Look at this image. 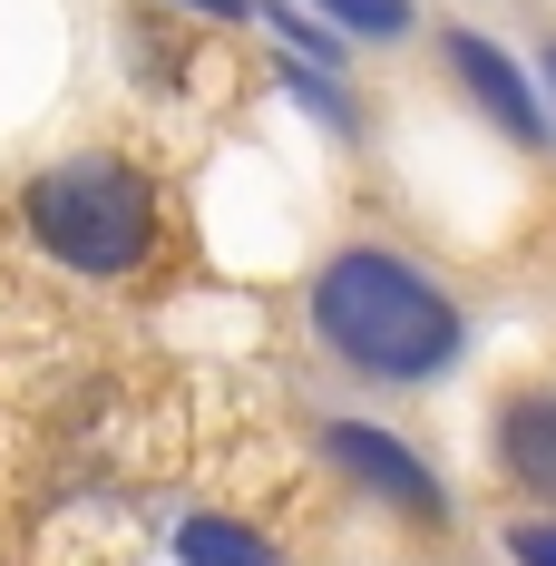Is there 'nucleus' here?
<instances>
[{
  "label": "nucleus",
  "mask_w": 556,
  "mask_h": 566,
  "mask_svg": "<svg viewBox=\"0 0 556 566\" xmlns=\"http://www.w3.org/2000/svg\"><path fill=\"white\" fill-rule=\"evenodd\" d=\"M489 450H499V479H517L527 499H547V509H556V391H517V400H499V420H489Z\"/></svg>",
  "instance_id": "obj_5"
},
{
  "label": "nucleus",
  "mask_w": 556,
  "mask_h": 566,
  "mask_svg": "<svg viewBox=\"0 0 556 566\" xmlns=\"http://www.w3.org/2000/svg\"><path fill=\"white\" fill-rule=\"evenodd\" d=\"M254 10H264V20H274L283 40H293V50H313V59H333V50H342V30H323V20H303V10H293V0H254Z\"/></svg>",
  "instance_id": "obj_9"
},
{
  "label": "nucleus",
  "mask_w": 556,
  "mask_h": 566,
  "mask_svg": "<svg viewBox=\"0 0 556 566\" xmlns=\"http://www.w3.org/2000/svg\"><path fill=\"white\" fill-rule=\"evenodd\" d=\"M323 10V30H342V40H410V0H313Z\"/></svg>",
  "instance_id": "obj_7"
},
{
  "label": "nucleus",
  "mask_w": 556,
  "mask_h": 566,
  "mask_svg": "<svg viewBox=\"0 0 556 566\" xmlns=\"http://www.w3.org/2000/svg\"><path fill=\"white\" fill-rule=\"evenodd\" d=\"M283 78H293V98H303V108H323V117H333L342 137L361 127V117H352V98H342V88H333V69H323V59H293Z\"/></svg>",
  "instance_id": "obj_8"
},
{
  "label": "nucleus",
  "mask_w": 556,
  "mask_h": 566,
  "mask_svg": "<svg viewBox=\"0 0 556 566\" xmlns=\"http://www.w3.org/2000/svg\"><path fill=\"white\" fill-rule=\"evenodd\" d=\"M186 10H206V20H244L254 0H186Z\"/></svg>",
  "instance_id": "obj_11"
},
{
  "label": "nucleus",
  "mask_w": 556,
  "mask_h": 566,
  "mask_svg": "<svg viewBox=\"0 0 556 566\" xmlns=\"http://www.w3.org/2000/svg\"><path fill=\"white\" fill-rule=\"evenodd\" d=\"M499 547H507L517 566H556V517H517V527H507Z\"/></svg>",
  "instance_id": "obj_10"
},
{
  "label": "nucleus",
  "mask_w": 556,
  "mask_h": 566,
  "mask_svg": "<svg viewBox=\"0 0 556 566\" xmlns=\"http://www.w3.org/2000/svg\"><path fill=\"white\" fill-rule=\"evenodd\" d=\"M323 459H333V469H352V489L390 499L410 527H449V489H440L410 450H400L390 430H371V420H323Z\"/></svg>",
  "instance_id": "obj_3"
},
{
  "label": "nucleus",
  "mask_w": 556,
  "mask_h": 566,
  "mask_svg": "<svg viewBox=\"0 0 556 566\" xmlns=\"http://www.w3.org/2000/svg\"><path fill=\"white\" fill-rule=\"evenodd\" d=\"M20 216L78 274H137L157 254V186L127 167V157H69V167L30 176Z\"/></svg>",
  "instance_id": "obj_2"
},
{
  "label": "nucleus",
  "mask_w": 556,
  "mask_h": 566,
  "mask_svg": "<svg viewBox=\"0 0 556 566\" xmlns=\"http://www.w3.org/2000/svg\"><path fill=\"white\" fill-rule=\"evenodd\" d=\"M440 59H449V78L489 108V127H507L527 157H547V137H556V127H547V98H537V78H527L489 30H440Z\"/></svg>",
  "instance_id": "obj_4"
},
{
  "label": "nucleus",
  "mask_w": 556,
  "mask_h": 566,
  "mask_svg": "<svg viewBox=\"0 0 556 566\" xmlns=\"http://www.w3.org/2000/svg\"><path fill=\"white\" fill-rule=\"evenodd\" d=\"M176 557L186 566H283L254 527H234V517H186L176 527Z\"/></svg>",
  "instance_id": "obj_6"
},
{
  "label": "nucleus",
  "mask_w": 556,
  "mask_h": 566,
  "mask_svg": "<svg viewBox=\"0 0 556 566\" xmlns=\"http://www.w3.org/2000/svg\"><path fill=\"white\" fill-rule=\"evenodd\" d=\"M313 333L333 361L371 371V381H430L459 361L469 342V313L440 274H420L410 254H381V244H342L313 274Z\"/></svg>",
  "instance_id": "obj_1"
},
{
  "label": "nucleus",
  "mask_w": 556,
  "mask_h": 566,
  "mask_svg": "<svg viewBox=\"0 0 556 566\" xmlns=\"http://www.w3.org/2000/svg\"><path fill=\"white\" fill-rule=\"evenodd\" d=\"M537 69H547V88H556V40H547V59H537Z\"/></svg>",
  "instance_id": "obj_12"
}]
</instances>
